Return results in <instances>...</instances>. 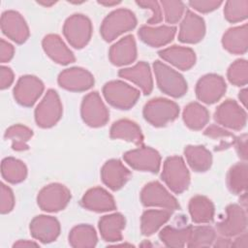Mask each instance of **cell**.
<instances>
[{"label":"cell","mask_w":248,"mask_h":248,"mask_svg":"<svg viewBox=\"0 0 248 248\" xmlns=\"http://www.w3.org/2000/svg\"><path fill=\"white\" fill-rule=\"evenodd\" d=\"M216 239V232L210 226L191 227V232L187 241L188 247H209Z\"/></svg>","instance_id":"39"},{"label":"cell","mask_w":248,"mask_h":248,"mask_svg":"<svg viewBox=\"0 0 248 248\" xmlns=\"http://www.w3.org/2000/svg\"><path fill=\"white\" fill-rule=\"evenodd\" d=\"M236 151L238 153V156L246 161L247 160V135L243 134L240 137L235 138L234 143Z\"/></svg>","instance_id":"49"},{"label":"cell","mask_w":248,"mask_h":248,"mask_svg":"<svg viewBox=\"0 0 248 248\" xmlns=\"http://www.w3.org/2000/svg\"><path fill=\"white\" fill-rule=\"evenodd\" d=\"M15 53V47L5 40L0 41V61L1 63L9 62Z\"/></svg>","instance_id":"47"},{"label":"cell","mask_w":248,"mask_h":248,"mask_svg":"<svg viewBox=\"0 0 248 248\" xmlns=\"http://www.w3.org/2000/svg\"><path fill=\"white\" fill-rule=\"evenodd\" d=\"M1 30L9 39L16 44L24 43L29 37V28L23 16L13 10L1 16Z\"/></svg>","instance_id":"17"},{"label":"cell","mask_w":248,"mask_h":248,"mask_svg":"<svg viewBox=\"0 0 248 248\" xmlns=\"http://www.w3.org/2000/svg\"><path fill=\"white\" fill-rule=\"evenodd\" d=\"M44 91V83L35 76L26 75L18 78L15 88L14 97L23 107H32Z\"/></svg>","instance_id":"15"},{"label":"cell","mask_w":248,"mask_h":248,"mask_svg":"<svg viewBox=\"0 0 248 248\" xmlns=\"http://www.w3.org/2000/svg\"><path fill=\"white\" fill-rule=\"evenodd\" d=\"M238 98L241 102V104L246 108L247 106V89L243 88L242 90H240L239 94H238Z\"/></svg>","instance_id":"53"},{"label":"cell","mask_w":248,"mask_h":248,"mask_svg":"<svg viewBox=\"0 0 248 248\" xmlns=\"http://www.w3.org/2000/svg\"><path fill=\"white\" fill-rule=\"evenodd\" d=\"M103 94L110 106L119 109L131 108L140 96L138 89L121 80L107 82L103 87Z\"/></svg>","instance_id":"5"},{"label":"cell","mask_w":248,"mask_h":248,"mask_svg":"<svg viewBox=\"0 0 248 248\" xmlns=\"http://www.w3.org/2000/svg\"><path fill=\"white\" fill-rule=\"evenodd\" d=\"M140 201L144 206L161 207L171 211L179 209L177 200L158 181L144 185L140 192Z\"/></svg>","instance_id":"11"},{"label":"cell","mask_w":248,"mask_h":248,"mask_svg":"<svg viewBox=\"0 0 248 248\" xmlns=\"http://www.w3.org/2000/svg\"><path fill=\"white\" fill-rule=\"evenodd\" d=\"M108 58L115 66H124L134 62L137 58V45L134 36H125L112 45L108 51Z\"/></svg>","instance_id":"24"},{"label":"cell","mask_w":248,"mask_h":248,"mask_svg":"<svg viewBox=\"0 0 248 248\" xmlns=\"http://www.w3.org/2000/svg\"><path fill=\"white\" fill-rule=\"evenodd\" d=\"M164 10L165 19L168 23L173 24L178 22L185 12V5L181 1L162 0L160 2Z\"/></svg>","instance_id":"43"},{"label":"cell","mask_w":248,"mask_h":248,"mask_svg":"<svg viewBox=\"0 0 248 248\" xmlns=\"http://www.w3.org/2000/svg\"><path fill=\"white\" fill-rule=\"evenodd\" d=\"M215 243H213L212 245L214 247H231V240L228 239V238H218V239H215L214 241Z\"/></svg>","instance_id":"52"},{"label":"cell","mask_w":248,"mask_h":248,"mask_svg":"<svg viewBox=\"0 0 248 248\" xmlns=\"http://www.w3.org/2000/svg\"><path fill=\"white\" fill-rule=\"evenodd\" d=\"M137 25L135 14L128 9H116L103 20L100 33L107 42H111L120 35L134 29Z\"/></svg>","instance_id":"1"},{"label":"cell","mask_w":248,"mask_h":248,"mask_svg":"<svg viewBox=\"0 0 248 248\" xmlns=\"http://www.w3.org/2000/svg\"><path fill=\"white\" fill-rule=\"evenodd\" d=\"M56 2L55 1H50V2H46V1H38V4H40V5H43V6H45V7H50V6H52V5H54Z\"/></svg>","instance_id":"55"},{"label":"cell","mask_w":248,"mask_h":248,"mask_svg":"<svg viewBox=\"0 0 248 248\" xmlns=\"http://www.w3.org/2000/svg\"><path fill=\"white\" fill-rule=\"evenodd\" d=\"M42 46L46 55L55 63L60 65H68L76 60L72 50L56 34H48L45 36Z\"/></svg>","instance_id":"21"},{"label":"cell","mask_w":248,"mask_h":248,"mask_svg":"<svg viewBox=\"0 0 248 248\" xmlns=\"http://www.w3.org/2000/svg\"><path fill=\"white\" fill-rule=\"evenodd\" d=\"M184 155L190 168L197 172L206 171L212 164V155L202 145H187Z\"/></svg>","instance_id":"31"},{"label":"cell","mask_w":248,"mask_h":248,"mask_svg":"<svg viewBox=\"0 0 248 248\" xmlns=\"http://www.w3.org/2000/svg\"><path fill=\"white\" fill-rule=\"evenodd\" d=\"M125 218L120 213H112L101 217L98 226L102 238L108 242L122 240V231L125 228Z\"/></svg>","instance_id":"29"},{"label":"cell","mask_w":248,"mask_h":248,"mask_svg":"<svg viewBox=\"0 0 248 248\" xmlns=\"http://www.w3.org/2000/svg\"><path fill=\"white\" fill-rule=\"evenodd\" d=\"M227 185L233 194L243 195L246 193L248 186V167L246 161L236 163L229 170Z\"/></svg>","instance_id":"33"},{"label":"cell","mask_w":248,"mask_h":248,"mask_svg":"<svg viewBox=\"0 0 248 248\" xmlns=\"http://www.w3.org/2000/svg\"><path fill=\"white\" fill-rule=\"evenodd\" d=\"M222 45L232 54H244L248 48L247 24L228 29L222 37Z\"/></svg>","instance_id":"27"},{"label":"cell","mask_w":248,"mask_h":248,"mask_svg":"<svg viewBox=\"0 0 248 248\" xmlns=\"http://www.w3.org/2000/svg\"><path fill=\"white\" fill-rule=\"evenodd\" d=\"M247 228V214L245 207L239 204H229L225 209V216L216 224L217 232L224 237H232L244 232Z\"/></svg>","instance_id":"10"},{"label":"cell","mask_w":248,"mask_h":248,"mask_svg":"<svg viewBox=\"0 0 248 248\" xmlns=\"http://www.w3.org/2000/svg\"><path fill=\"white\" fill-rule=\"evenodd\" d=\"M97 233L95 229L86 224L74 227L69 234V243L75 248H91L97 244Z\"/></svg>","instance_id":"35"},{"label":"cell","mask_w":248,"mask_h":248,"mask_svg":"<svg viewBox=\"0 0 248 248\" xmlns=\"http://www.w3.org/2000/svg\"><path fill=\"white\" fill-rule=\"evenodd\" d=\"M131 176V171L121 161L110 159L107 161L101 169V178L105 185L112 191L122 188Z\"/></svg>","instance_id":"19"},{"label":"cell","mask_w":248,"mask_h":248,"mask_svg":"<svg viewBox=\"0 0 248 248\" xmlns=\"http://www.w3.org/2000/svg\"><path fill=\"white\" fill-rule=\"evenodd\" d=\"M80 113L84 123L93 128L105 126L109 118V112L96 91L83 97Z\"/></svg>","instance_id":"9"},{"label":"cell","mask_w":248,"mask_h":248,"mask_svg":"<svg viewBox=\"0 0 248 248\" xmlns=\"http://www.w3.org/2000/svg\"><path fill=\"white\" fill-rule=\"evenodd\" d=\"M223 4L222 1L216 0H193L189 2V6L194 10L206 14L218 9Z\"/></svg>","instance_id":"46"},{"label":"cell","mask_w":248,"mask_h":248,"mask_svg":"<svg viewBox=\"0 0 248 248\" xmlns=\"http://www.w3.org/2000/svg\"><path fill=\"white\" fill-rule=\"evenodd\" d=\"M70 200V190L60 183H51L45 186L37 197L39 207L46 212H57L64 209Z\"/></svg>","instance_id":"8"},{"label":"cell","mask_w":248,"mask_h":248,"mask_svg":"<svg viewBox=\"0 0 248 248\" xmlns=\"http://www.w3.org/2000/svg\"><path fill=\"white\" fill-rule=\"evenodd\" d=\"M204 34V20L197 14L187 10L179 26L178 40L185 44H197L202 40Z\"/></svg>","instance_id":"18"},{"label":"cell","mask_w":248,"mask_h":248,"mask_svg":"<svg viewBox=\"0 0 248 248\" xmlns=\"http://www.w3.org/2000/svg\"><path fill=\"white\" fill-rule=\"evenodd\" d=\"M227 84L224 78L216 74H207L202 77L196 84L197 98L207 105L218 102L225 94Z\"/></svg>","instance_id":"14"},{"label":"cell","mask_w":248,"mask_h":248,"mask_svg":"<svg viewBox=\"0 0 248 248\" xmlns=\"http://www.w3.org/2000/svg\"><path fill=\"white\" fill-rule=\"evenodd\" d=\"M224 15L226 19L232 23L239 22L246 19L248 16V1H227L224 8Z\"/></svg>","instance_id":"40"},{"label":"cell","mask_w":248,"mask_h":248,"mask_svg":"<svg viewBox=\"0 0 248 248\" xmlns=\"http://www.w3.org/2000/svg\"><path fill=\"white\" fill-rule=\"evenodd\" d=\"M171 216V210L149 209L143 212L140 219V232L143 235L149 236L155 233Z\"/></svg>","instance_id":"32"},{"label":"cell","mask_w":248,"mask_h":248,"mask_svg":"<svg viewBox=\"0 0 248 248\" xmlns=\"http://www.w3.org/2000/svg\"><path fill=\"white\" fill-rule=\"evenodd\" d=\"M182 118L188 128L198 131L202 129L208 123L209 112L201 104L192 102L184 108Z\"/></svg>","instance_id":"34"},{"label":"cell","mask_w":248,"mask_h":248,"mask_svg":"<svg viewBox=\"0 0 248 248\" xmlns=\"http://www.w3.org/2000/svg\"><path fill=\"white\" fill-rule=\"evenodd\" d=\"M109 136L111 139H120L139 146H141L143 143V135L140 126L129 119L115 121L110 127Z\"/></svg>","instance_id":"28"},{"label":"cell","mask_w":248,"mask_h":248,"mask_svg":"<svg viewBox=\"0 0 248 248\" xmlns=\"http://www.w3.org/2000/svg\"><path fill=\"white\" fill-rule=\"evenodd\" d=\"M124 161L133 169L141 171L158 172L161 165V156L157 150L148 146H140L123 154Z\"/></svg>","instance_id":"12"},{"label":"cell","mask_w":248,"mask_h":248,"mask_svg":"<svg viewBox=\"0 0 248 248\" xmlns=\"http://www.w3.org/2000/svg\"><path fill=\"white\" fill-rule=\"evenodd\" d=\"M62 104L57 92L48 89L35 109V120L42 128L54 126L62 116Z\"/></svg>","instance_id":"7"},{"label":"cell","mask_w":248,"mask_h":248,"mask_svg":"<svg viewBox=\"0 0 248 248\" xmlns=\"http://www.w3.org/2000/svg\"><path fill=\"white\" fill-rule=\"evenodd\" d=\"M144 119L155 127H163L172 122L179 114V107L173 101L166 98L149 100L143 108Z\"/></svg>","instance_id":"4"},{"label":"cell","mask_w":248,"mask_h":248,"mask_svg":"<svg viewBox=\"0 0 248 248\" xmlns=\"http://www.w3.org/2000/svg\"><path fill=\"white\" fill-rule=\"evenodd\" d=\"M2 177L9 183L22 182L27 175V168L24 163L14 157H7L1 163Z\"/></svg>","instance_id":"36"},{"label":"cell","mask_w":248,"mask_h":248,"mask_svg":"<svg viewBox=\"0 0 248 248\" xmlns=\"http://www.w3.org/2000/svg\"><path fill=\"white\" fill-rule=\"evenodd\" d=\"M99 4L103 5V6H107V7H111V6H115L118 5L120 3V1H98Z\"/></svg>","instance_id":"54"},{"label":"cell","mask_w":248,"mask_h":248,"mask_svg":"<svg viewBox=\"0 0 248 248\" xmlns=\"http://www.w3.org/2000/svg\"><path fill=\"white\" fill-rule=\"evenodd\" d=\"M0 211L2 214L9 213L15 206V196L10 187L1 183L0 187Z\"/></svg>","instance_id":"44"},{"label":"cell","mask_w":248,"mask_h":248,"mask_svg":"<svg viewBox=\"0 0 248 248\" xmlns=\"http://www.w3.org/2000/svg\"><path fill=\"white\" fill-rule=\"evenodd\" d=\"M14 81V73L11 68L6 66H1L0 68V88H8Z\"/></svg>","instance_id":"48"},{"label":"cell","mask_w":248,"mask_h":248,"mask_svg":"<svg viewBox=\"0 0 248 248\" xmlns=\"http://www.w3.org/2000/svg\"><path fill=\"white\" fill-rule=\"evenodd\" d=\"M161 177L175 194L183 193L190 184V172L184 160L179 156H170L165 160Z\"/></svg>","instance_id":"3"},{"label":"cell","mask_w":248,"mask_h":248,"mask_svg":"<svg viewBox=\"0 0 248 248\" xmlns=\"http://www.w3.org/2000/svg\"><path fill=\"white\" fill-rule=\"evenodd\" d=\"M31 235L43 242L49 243L54 241L60 233V224L52 216L39 215L33 218L30 223Z\"/></svg>","instance_id":"20"},{"label":"cell","mask_w":248,"mask_h":248,"mask_svg":"<svg viewBox=\"0 0 248 248\" xmlns=\"http://www.w3.org/2000/svg\"><path fill=\"white\" fill-rule=\"evenodd\" d=\"M176 33L174 26L162 25L157 27L142 25L139 29L140 39L152 47H159L170 43Z\"/></svg>","instance_id":"25"},{"label":"cell","mask_w":248,"mask_h":248,"mask_svg":"<svg viewBox=\"0 0 248 248\" xmlns=\"http://www.w3.org/2000/svg\"><path fill=\"white\" fill-rule=\"evenodd\" d=\"M63 34L72 46L82 48L91 39L92 23L84 15L75 14L66 19Z\"/></svg>","instance_id":"6"},{"label":"cell","mask_w":248,"mask_h":248,"mask_svg":"<svg viewBox=\"0 0 248 248\" xmlns=\"http://www.w3.org/2000/svg\"><path fill=\"white\" fill-rule=\"evenodd\" d=\"M214 119L223 127L239 131L246 125L247 113L234 100L228 99L216 108Z\"/></svg>","instance_id":"13"},{"label":"cell","mask_w":248,"mask_h":248,"mask_svg":"<svg viewBox=\"0 0 248 248\" xmlns=\"http://www.w3.org/2000/svg\"><path fill=\"white\" fill-rule=\"evenodd\" d=\"M33 136V131L21 124L9 127L5 132V139L12 140V148L16 151H24L29 148L28 141Z\"/></svg>","instance_id":"38"},{"label":"cell","mask_w":248,"mask_h":248,"mask_svg":"<svg viewBox=\"0 0 248 248\" xmlns=\"http://www.w3.org/2000/svg\"><path fill=\"white\" fill-rule=\"evenodd\" d=\"M153 70L157 85L163 93L173 98H179L187 92V82L177 71L160 60L153 63Z\"/></svg>","instance_id":"2"},{"label":"cell","mask_w":248,"mask_h":248,"mask_svg":"<svg viewBox=\"0 0 248 248\" xmlns=\"http://www.w3.org/2000/svg\"><path fill=\"white\" fill-rule=\"evenodd\" d=\"M189 213L194 223L207 224L214 218V204L205 196L197 195L189 202Z\"/></svg>","instance_id":"30"},{"label":"cell","mask_w":248,"mask_h":248,"mask_svg":"<svg viewBox=\"0 0 248 248\" xmlns=\"http://www.w3.org/2000/svg\"><path fill=\"white\" fill-rule=\"evenodd\" d=\"M159 56L179 70L187 71L196 63V54L190 47L172 46L158 52Z\"/></svg>","instance_id":"26"},{"label":"cell","mask_w":248,"mask_h":248,"mask_svg":"<svg viewBox=\"0 0 248 248\" xmlns=\"http://www.w3.org/2000/svg\"><path fill=\"white\" fill-rule=\"evenodd\" d=\"M14 247H38L39 244L31 240H18L14 243Z\"/></svg>","instance_id":"51"},{"label":"cell","mask_w":248,"mask_h":248,"mask_svg":"<svg viewBox=\"0 0 248 248\" xmlns=\"http://www.w3.org/2000/svg\"><path fill=\"white\" fill-rule=\"evenodd\" d=\"M191 227L192 226H185L177 228L166 226L161 230L159 237L161 241L168 247H184L189 239Z\"/></svg>","instance_id":"37"},{"label":"cell","mask_w":248,"mask_h":248,"mask_svg":"<svg viewBox=\"0 0 248 248\" xmlns=\"http://www.w3.org/2000/svg\"><path fill=\"white\" fill-rule=\"evenodd\" d=\"M229 81L235 86L246 85L248 80V64L244 59H237L228 69Z\"/></svg>","instance_id":"42"},{"label":"cell","mask_w":248,"mask_h":248,"mask_svg":"<svg viewBox=\"0 0 248 248\" xmlns=\"http://www.w3.org/2000/svg\"><path fill=\"white\" fill-rule=\"evenodd\" d=\"M203 135L214 139V140H219L220 143L218 146L215 147V150L219 151V150H224L228 147H230L231 145H232L234 143L235 140V137L232 133L225 130L223 127L216 125V124H212L210 126H208L204 132Z\"/></svg>","instance_id":"41"},{"label":"cell","mask_w":248,"mask_h":248,"mask_svg":"<svg viewBox=\"0 0 248 248\" xmlns=\"http://www.w3.org/2000/svg\"><path fill=\"white\" fill-rule=\"evenodd\" d=\"M58 84L69 91L81 92L90 89L94 84V78L83 68L73 67L62 71L58 76Z\"/></svg>","instance_id":"16"},{"label":"cell","mask_w":248,"mask_h":248,"mask_svg":"<svg viewBox=\"0 0 248 248\" xmlns=\"http://www.w3.org/2000/svg\"><path fill=\"white\" fill-rule=\"evenodd\" d=\"M118 76L138 85L144 95L150 94L153 89L151 71L149 65L144 61H140L133 67L121 69Z\"/></svg>","instance_id":"22"},{"label":"cell","mask_w":248,"mask_h":248,"mask_svg":"<svg viewBox=\"0 0 248 248\" xmlns=\"http://www.w3.org/2000/svg\"><path fill=\"white\" fill-rule=\"evenodd\" d=\"M81 204L88 210L95 212L112 211L116 208L113 197L104 188L94 187L85 192Z\"/></svg>","instance_id":"23"},{"label":"cell","mask_w":248,"mask_h":248,"mask_svg":"<svg viewBox=\"0 0 248 248\" xmlns=\"http://www.w3.org/2000/svg\"><path fill=\"white\" fill-rule=\"evenodd\" d=\"M231 246L246 248L247 247V233L245 232L240 233V235L233 242H232Z\"/></svg>","instance_id":"50"},{"label":"cell","mask_w":248,"mask_h":248,"mask_svg":"<svg viewBox=\"0 0 248 248\" xmlns=\"http://www.w3.org/2000/svg\"><path fill=\"white\" fill-rule=\"evenodd\" d=\"M137 5L141 7L142 9H147L151 11V16L147 19V23L149 24H156L162 21V8L160 7V3L157 1L146 0V1H137Z\"/></svg>","instance_id":"45"}]
</instances>
